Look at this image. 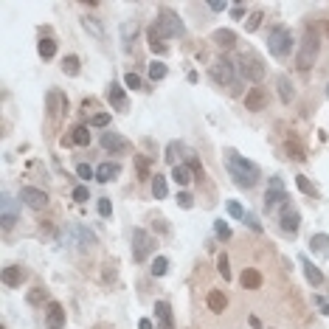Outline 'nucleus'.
<instances>
[{
	"label": "nucleus",
	"instance_id": "obj_1",
	"mask_svg": "<svg viewBox=\"0 0 329 329\" xmlns=\"http://www.w3.org/2000/svg\"><path fill=\"white\" fill-rule=\"evenodd\" d=\"M228 175L234 178L236 186H242V189H253L259 183V166L245 160L236 152H228Z\"/></svg>",
	"mask_w": 329,
	"mask_h": 329
},
{
	"label": "nucleus",
	"instance_id": "obj_2",
	"mask_svg": "<svg viewBox=\"0 0 329 329\" xmlns=\"http://www.w3.org/2000/svg\"><path fill=\"white\" fill-rule=\"evenodd\" d=\"M267 51H270L273 57L284 59L290 51H293V34H290V29H284V26H276V29L267 34Z\"/></svg>",
	"mask_w": 329,
	"mask_h": 329
},
{
	"label": "nucleus",
	"instance_id": "obj_3",
	"mask_svg": "<svg viewBox=\"0 0 329 329\" xmlns=\"http://www.w3.org/2000/svg\"><path fill=\"white\" fill-rule=\"evenodd\" d=\"M152 29L157 31V34L163 37H183V23H180V17L175 15V12H169V9H163V12H160V15H157V20L152 23Z\"/></svg>",
	"mask_w": 329,
	"mask_h": 329
},
{
	"label": "nucleus",
	"instance_id": "obj_4",
	"mask_svg": "<svg viewBox=\"0 0 329 329\" xmlns=\"http://www.w3.org/2000/svg\"><path fill=\"white\" fill-rule=\"evenodd\" d=\"M315 57H318V34H315L312 29L304 31V43H301V51L298 57H295V62H298L301 71H309L315 62Z\"/></svg>",
	"mask_w": 329,
	"mask_h": 329
},
{
	"label": "nucleus",
	"instance_id": "obj_5",
	"mask_svg": "<svg viewBox=\"0 0 329 329\" xmlns=\"http://www.w3.org/2000/svg\"><path fill=\"white\" fill-rule=\"evenodd\" d=\"M152 251H155V239L141 228L132 231V259L135 262H146Z\"/></svg>",
	"mask_w": 329,
	"mask_h": 329
},
{
	"label": "nucleus",
	"instance_id": "obj_6",
	"mask_svg": "<svg viewBox=\"0 0 329 329\" xmlns=\"http://www.w3.org/2000/svg\"><path fill=\"white\" fill-rule=\"evenodd\" d=\"M20 217V200H15L9 192L0 194V222H3V231H9Z\"/></svg>",
	"mask_w": 329,
	"mask_h": 329
},
{
	"label": "nucleus",
	"instance_id": "obj_7",
	"mask_svg": "<svg viewBox=\"0 0 329 329\" xmlns=\"http://www.w3.org/2000/svg\"><path fill=\"white\" fill-rule=\"evenodd\" d=\"M279 206H287V192L281 178H270L267 180V192H265V208L267 211H276Z\"/></svg>",
	"mask_w": 329,
	"mask_h": 329
},
{
	"label": "nucleus",
	"instance_id": "obj_8",
	"mask_svg": "<svg viewBox=\"0 0 329 329\" xmlns=\"http://www.w3.org/2000/svg\"><path fill=\"white\" fill-rule=\"evenodd\" d=\"M20 203H26L29 208L40 211V208H45V206H48V194H45L43 189L26 186V189H20Z\"/></svg>",
	"mask_w": 329,
	"mask_h": 329
},
{
	"label": "nucleus",
	"instance_id": "obj_9",
	"mask_svg": "<svg viewBox=\"0 0 329 329\" xmlns=\"http://www.w3.org/2000/svg\"><path fill=\"white\" fill-rule=\"evenodd\" d=\"M211 76H214V82H220V85H231V82H234V62L217 59V62L211 65Z\"/></svg>",
	"mask_w": 329,
	"mask_h": 329
},
{
	"label": "nucleus",
	"instance_id": "obj_10",
	"mask_svg": "<svg viewBox=\"0 0 329 329\" xmlns=\"http://www.w3.org/2000/svg\"><path fill=\"white\" fill-rule=\"evenodd\" d=\"M101 146L107 152H127L129 141L124 135H118V132H113V129H107V132H101Z\"/></svg>",
	"mask_w": 329,
	"mask_h": 329
},
{
	"label": "nucleus",
	"instance_id": "obj_11",
	"mask_svg": "<svg viewBox=\"0 0 329 329\" xmlns=\"http://www.w3.org/2000/svg\"><path fill=\"white\" fill-rule=\"evenodd\" d=\"M239 73H242L245 79H253V82H259V79L265 76V68H262V62H259V59H245V57H239Z\"/></svg>",
	"mask_w": 329,
	"mask_h": 329
},
{
	"label": "nucleus",
	"instance_id": "obj_12",
	"mask_svg": "<svg viewBox=\"0 0 329 329\" xmlns=\"http://www.w3.org/2000/svg\"><path fill=\"white\" fill-rule=\"evenodd\" d=\"M45 321H48V329H62V326H65V309H62V304H59V301H48Z\"/></svg>",
	"mask_w": 329,
	"mask_h": 329
},
{
	"label": "nucleus",
	"instance_id": "obj_13",
	"mask_svg": "<svg viewBox=\"0 0 329 329\" xmlns=\"http://www.w3.org/2000/svg\"><path fill=\"white\" fill-rule=\"evenodd\" d=\"M298 225H301L298 211H295V208H290V206L281 208V231H284V234H295V231H298Z\"/></svg>",
	"mask_w": 329,
	"mask_h": 329
},
{
	"label": "nucleus",
	"instance_id": "obj_14",
	"mask_svg": "<svg viewBox=\"0 0 329 329\" xmlns=\"http://www.w3.org/2000/svg\"><path fill=\"white\" fill-rule=\"evenodd\" d=\"M245 107L253 110V113H256V110H265V107H267L265 90H262V87H251V90H248V96H245Z\"/></svg>",
	"mask_w": 329,
	"mask_h": 329
},
{
	"label": "nucleus",
	"instance_id": "obj_15",
	"mask_svg": "<svg viewBox=\"0 0 329 329\" xmlns=\"http://www.w3.org/2000/svg\"><path fill=\"white\" fill-rule=\"evenodd\" d=\"M155 318H157V329H175L172 326V307L166 301H157L155 304Z\"/></svg>",
	"mask_w": 329,
	"mask_h": 329
},
{
	"label": "nucleus",
	"instance_id": "obj_16",
	"mask_svg": "<svg viewBox=\"0 0 329 329\" xmlns=\"http://www.w3.org/2000/svg\"><path fill=\"white\" fill-rule=\"evenodd\" d=\"M107 99H110V104H113L115 110H124V107H127V93H124V87H121V85H115V82H110Z\"/></svg>",
	"mask_w": 329,
	"mask_h": 329
},
{
	"label": "nucleus",
	"instance_id": "obj_17",
	"mask_svg": "<svg viewBox=\"0 0 329 329\" xmlns=\"http://www.w3.org/2000/svg\"><path fill=\"white\" fill-rule=\"evenodd\" d=\"M23 281H26V270H23V267L12 265V267L3 270V284H6V287H20Z\"/></svg>",
	"mask_w": 329,
	"mask_h": 329
},
{
	"label": "nucleus",
	"instance_id": "obj_18",
	"mask_svg": "<svg viewBox=\"0 0 329 329\" xmlns=\"http://www.w3.org/2000/svg\"><path fill=\"white\" fill-rule=\"evenodd\" d=\"M301 267H304V276H307V281H309V284H315V287H318V284H323V273L318 270V267H315L307 256H301Z\"/></svg>",
	"mask_w": 329,
	"mask_h": 329
},
{
	"label": "nucleus",
	"instance_id": "obj_19",
	"mask_svg": "<svg viewBox=\"0 0 329 329\" xmlns=\"http://www.w3.org/2000/svg\"><path fill=\"white\" fill-rule=\"evenodd\" d=\"M118 175H121V166L118 163H101L99 169H96V180H99V183H107V180L118 178Z\"/></svg>",
	"mask_w": 329,
	"mask_h": 329
},
{
	"label": "nucleus",
	"instance_id": "obj_20",
	"mask_svg": "<svg viewBox=\"0 0 329 329\" xmlns=\"http://www.w3.org/2000/svg\"><path fill=\"white\" fill-rule=\"evenodd\" d=\"M73 236H76V245L82 248V251H87V248H93V245H96V236L90 234L87 228H82V225L73 228Z\"/></svg>",
	"mask_w": 329,
	"mask_h": 329
},
{
	"label": "nucleus",
	"instance_id": "obj_21",
	"mask_svg": "<svg viewBox=\"0 0 329 329\" xmlns=\"http://www.w3.org/2000/svg\"><path fill=\"white\" fill-rule=\"evenodd\" d=\"M309 245H312V253L329 259V236L326 234H315L312 239H309Z\"/></svg>",
	"mask_w": 329,
	"mask_h": 329
},
{
	"label": "nucleus",
	"instance_id": "obj_22",
	"mask_svg": "<svg viewBox=\"0 0 329 329\" xmlns=\"http://www.w3.org/2000/svg\"><path fill=\"white\" fill-rule=\"evenodd\" d=\"M225 307H228V298H225V293H220V290H211V293H208V309H211V312H222Z\"/></svg>",
	"mask_w": 329,
	"mask_h": 329
},
{
	"label": "nucleus",
	"instance_id": "obj_23",
	"mask_svg": "<svg viewBox=\"0 0 329 329\" xmlns=\"http://www.w3.org/2000/svg\"><path fill=\"white\" fill-rule=\"evenodd\" d=\"M242 287H248V290H259V287H262V273L253 270V267H248V270L242 273Z\"/></svg>",
	"mask_w": 329,
	"mask_h": 329
},
{
	"label": "nucleus",
	"instance_id": "obj_24",
	"mask_svg": "<svg viewBox=\"0 0 329 329\" xmlns=\"http://www.w3.org/2000/svg\"><path fill=\"white\" fill-rule=\"evenodd\" d=\"M214 43L220 45V48H234L236 34L234 31H228V29H220V31H214Z\"/></svg>",
	"mask_w": 329,
	"mask_h": 329
},
{
	"label": "nucleus",
	"instance_id": "obj_25",
	"mask_svg": "<svg viewBox=\"0 0 329 329\" xmlns=\"http://www.w3.org/2000/svg\"><path fill=\"white\" fill-rule=\"evenodd\" d=\"M192 175H194V172H192V169H189L186 163H175V166H172V178L178 180L180 186H186L189 180H192Z\"/></svg>",
	"mask_w": 329,
	"mask_h": 329
},
{
	"label": "nucleus",
	"instance_id": "obj_26",
	"mask_svg": "<svg viewBox=\"0 0 329 329\" xmlns=\"http://www.w3.org/2000/svg\"><path fill=\"white\" fill-rule=\"evenodd\" d=\"M169 186H166V178L163 175H152V194H155V200H163Z\"/></svg>",
	"mask_w": 329,
	"mask_h": 329
},
{
	"label": "nucleus",
	"instance_id": "obj_27",
	"mask_svg": "<svg viewBox=\"0 0 329 329\" xmlns=\"http://www.w3.org/2000/svg\"><path fill=\"white\" fill-rule=\"evenodd\" d=\"M48 107H51V113L57 115V113H62V110L68 107V99L59 96V93H48Z\"/></svg>",
	"mask_w": 329,
	"mask_h": 329
},
{
	"label": "nucleus",
	"instance_id": "obj_28",
	"mask_svg": "<svg viewBox=\"0 0 329 329\" xmlns=\"http://www.w3.org/2000/svg\"><path fill=\"white\" fill-rule=\"evenodd\" d=\"M54 54H57V43H54L51 37H43V40H40V57H43V59H51Z\"/></svg>",
	"mask_w": 329,
	"mask_h": 329
},
{
	"label": "nucleus",
	"instance_id": "obj_29",
	"mask_svg": "<svg viewBox=\"0 0 329 329\" xmlns=\"http://www.w3.org/2000/svg\"><path fill=\"white\" fill-rule=\"evenodd\" d=\"M279 96H281L284 104H290V99H293V85H290L287 76H279Z\"/></svg>",
	"mask_w": 329,
	"mask_h": 329
},
{
	"label": "nucleus",
	"instance_id": "obj_30",
	"mask_svg": "<svg viewBox=\"0 0 329 329\" xmlns=\"http://www.w3.org/2000/svg\"><path fill=\"white\" fill-rule=\"evenodd\" d=\"M149 48L155 51V54H166V43H163V37L157 34L155 29H149Z\"/></svg>",
	"mask_w": 329,
	"mask_h": 329
},
{
	"label": "nucleus",
	"instance_id": "obj_31",
	"mask_svg": "<svg viewBox=\"0 0 329 329\" xmlns=\"http://www.w3.org/2000/svg\"><path fill=\"white\" fill-rule=\"evenodd\" d=\"M71 141L79 143V146H87V143H90V132H87V127H76V129H73Z\"/></svg>",
	"mask_w": 329,
	"mask_h": 329
},
{
	"label": "nucleus",
	"instance_id": "obj_32",
	"mask_svg": "<svg viewBox=\"0 0 329 329\" xmlns=\"http://www.w3.org/2000/svg\"><path fill=\"white\" fill-rule=\"evenodd\" d=\"M163 76H166V65L160 62V59H155V62L149 65V79L152 82H160Z\"/></svg>",
	"mask_w": 329,
	"mask_h": 329
},
{
	"label": "nucleus",
	"instance_id": "obj_33",
	"mask_svg": "<svg viewBox=\"0 0 329 329\" xmlns=\"http://www.w3.org/2000/svg\"><path fill=\"white\" fill-rule=\"evenodd\" d=\"M62 71L68 73V76H76V73H79V57H73V54H71V57H65Z\"/></svg>",
	"mask_w": 329,
	"mask_h": 329
},
{
	"label": "nucleus",
	"instance_id": "obj_34",
	"mask_svg": "<svg viewBox=\"0 0 329 329\" xmlns=\"http://www.w3.org/2000/svg\"><path fill=\"white\" fill-rule=\"evenodd\" d=\"M82 23H85V29L90 31V34H93V37H104V29H101V26H99V20H96V17H85V20H82Z\"/></svg>",
	"mask_w": 329,
	"mask_h": 329
},
{
	"label": "nucleus",
	"instance_id": "obj_35",
	"mask_svg": "<svg viewBox=\"0 0 329 329\" xmlns=\"http://www.w3.org/2000/svg\"><path fill=\"white\" fill-rule=\"evenodd\" d=\"M166 270H169V259H166V256H157L155 262H152V273H155V276H163Z\"/></svg>",
	"mask_w": 329,
	"mask_h": 329
},
{
	"label": "nucleus",
	"instance_id": "obj_36",
	"mask_svg": "<svg viewBox=\"0 0 329 329\" xmlns=\"http://www.w3.org/2000/svg\"><path fill=\"white\" fill-rule=\"evenodd\" d=\"M217 270L222 273V279H225V281H231V267H228V256H225V253L217 259Z\"/></svg>",
	"mask_w": 329,
	"mask_h": 329
},
{
	"label": "nucleus",
	"instance_id": "obj_37",
	"mask_svg": "<svg viewBox=\"0 0 329 329\" xmlns=\"http://www.w3.org/2000/svg\"><path fill=\"white\" fill-rule=\"evenodd\" d=\"M245 225H248L251 231H256V234H262V222H259V217H256V214H251V211L245 214Z\"/></svg>",
	"mask_w": 329,
	"mask_h": 329
},
{
	"label": "nucleus",
	"instance_id": "obj_38",
	"mask_svg": "<svg viewBox=\"0 0 329 329\" xmlns=\"http://www.w3.org/2000/svg\"><path fill=\"white\" fill-rule=\"evenodd\" d=\"M228 214L234 217V220H245V214H248V211H245V208L239 206V203L231 200V203H228Z\"/></svg>",
	"mask_w": 329,
	"mask_h": 329
},
{
	"label": "nucleus",
	"instance_id": "obj_39",
	"mask_svg": "<svg viewBox=\"0 0 329 329\" xmlns=\"http://www.w3.org/2000/svg\"><path fill=\"white\" fill-rule=\"evenodd\" d=\"M287 152H290V157H293V160H304V157H307V155H304V149H301L295 141L287 143Z\"/></svg>",
	"mask_w": 329,
	"mask_h": 329
},
{
	"label": "nucleus",
	"instance_id": "obj_40",
	"mask_svg": "<svg viewBox=\"0 0 329 329\" xmlns=\"http://www.w3.org/2000/svg\"><path fill=\"white\" fill-rule=\"evenodd\" d=\"M214 234L220 236V239H231V228H228V225H225L222 220L214 222Z\"/></svg>",
	"mask_w": 329,
	"mask_h": 329
},
{
	"label": "nucleus",
	"instance_id": "obj_41",
	"mask_svg": "<svg viewBox=\"0 0 329 329\" xmlns=\"http://www.w3.org/2000/svg\"><path fill=\"white\" fill-rule=\"evenodd\" d=\"M124 85H127V87H132V90H138V87H141V76L129 71L127 76H124Z\"/></svg>",
	"mask_w": 329,
	"mask_h": 329
},
{
	"label": "nucleus",
	"instance_id": "obj_42",
	"mask_svg": "<svg viewBox=\"0 0 329 329\" xmlns=\"http://www.w3.org/2000/svg\"><path fill=\"white\" fill-rule=\"evenodd\" d=\"M110 124V115L107 113H96L93 118H90V127H107Z\"/></svg>",
	"mask_w": 329,
	"mask_h": 329
},
{
	"label": "nucleus",
	"instance_id": "obj_43",
	"mask_svg": "<svg viewBox=\"0 0 329 329\" xmlns=\"http://www.w3.org/2000/svg\"><path fill=\"white\" fill-rule=\"evenodd\" d=\"M76 175H79L82 180H90V178H96V172H93V169H90L87 163H79V166H76Z\"/></svg>",
	"mask_w": 329,
	"mask_h": 329
},
{
	"label": "nucleus",
	"instance_id": "obj_44",
	"mask_svg": "<svg viewBox=\"0 0 329 329\" xmlns=\"http://www.w3.org/2000/svg\"><path fill=\"white\" fill-rule=\"evenodd\" d=\"M295 183H298V189H301L304 194H312V192H315V189H312V183H309V180L304 178V175H298V178H295Z\"/></svg>",
	"mask_w": 329,
	"mask_h": 329
},
{
	"label": "nucleus",
	"instance_id": "obj_45",
	"mask_svg": "<svg viewBox=\"0 0 329 329\" xmlns=\"http://www.w3.org/2000/svg\"><path fill=\"white\" fill-rule=\"evenodd\" d=\"M259 23H262V12H253V15L248 17V26H245V29H248V31H256Z\"/></svg>",
	"mask_w": 329,
	"mask_h": 329
},
{
	"label": "nucleus",
	"instance_id": "obj_46",
	"mask_svg": "<svg viewBox=\"0 0 329 329\" xmlns=\"http://www.w3.org/2000/svg\"><path fill=\"white\" fill-rule=\"evenodd\" d=\"M73 200H79V203L90 200V192H87V186H79V189H73Z\"/></svg>",
	"mask_w": 329,
	"mask_h": 329
},
{
	"label": "nucleus",
	"instance_id": "obj_47",
	"mask_svg": "<svg viewBox=\"0 0 329 329\" xmlns=\"http://www.w3.org/2000/svg\"><path fill=\"white\" fill-rule=\"evenodd\" d=\"M135 31H138V26H135V23H124V26H121V37H124V40L135 37Z\"/></svg>",
	"mask_w": 329,
	"mask_h": 329
},
{
	"label": "nucleus",
	"instance_id": "obj_48",
	"mask_svg": "<svg viewBox=\"0 0 329 329\" xmlns=\"http://www.w3.org/2000/svg\"><path fill=\"white\" fill-rule=\"evenodd\" d=\"M178 203H180V208H192L194 206V200H192V194H189V192H180L178 194Z\"/></svg>",
	"mask_w": 329,
	"mask_h": 329
},
{
	"label": "nucleus",
	"instance_id": "obj_49",
	"mask_svg": "<svg viewBox=\"0 0 329 329\" xmlns=\"http://www.w3.org/2000/svg\"><path fill=\"white\" fill-rule=\"evenodd\" d=\"M135 163H138V175H141V178H152V175H149V166H146V160H143L141 155L135 157Z\"/></svg>",
	"mask_w": 329,
	"mask_h": 329
},
{
	"label": "nucleus",
	"instance_id": "obj_50",
	"mask_svg": "<svg viewBox=\"0 0 329 329\" xmlns=\"http://www.w3.org/2000/svg\"><path fill=\"white\" fill-rule=\"evenodd\" d=\"M99 214L101 217H110V214H113V203H110V200H99Z\"/></svg>",
	"mask_w": 329,
	"mask_h": 329
},
{
	"label": "nucleus",
	"instance_id": "obj_51",
	"mask_svg": "<svg viewBox=\"0 0 329 329\" xmlns=\"http://www.w3.org/2000/svg\"><path fill=\"white\" fill-rule=\"evenodd\" d=\"M312 304H315V307H321L323 315H329V301H323L321 295H312Z\"/></svg>",
	"mask_w": 329,
	"mask_h": 329
},
{
	"label": "nucleus",
	"instance_id": "obj_52",
	"mask_svg": "<svg viewBox=\"0 0 329 329\" xmlns=\"http://www.w3.org/2000/svg\"><path fill=\"white\" fill-rule=\"evenodd\" d=\"M189 169H192V172L194 175H203V166H200V160H197V157H192V155H189Z\"/></svg>",
	"mask_w": 329,
	"mask_h": 329
},
{
	"label": "nucleus",
	"instance_id": "obj_53",
	"mask_svg": "<svg viewBox=\"0 0 329 329\" xmlns=\"http://www.w3.org/2000/svg\"><path fill=\"white\" fill-rule=\"evenodd\" d=\"M208 9H211V12H225V9H228V3H225V0H211V3H208Z\"/></svg>",
	"mask_w": 329,
	"mask_h": 329
},
{
	"label": "nucleus",
	"instance_id": "obj_54",
	"mask_svg": "<svg viewBox=\"0 0 329 329\" xmlns=\"http://www.w3.org/2000/svg\"><path fill=\"white\" fill-rule=\"evenodd\" d=\"M175 152H178V143H169V146H166V160L172 166H175Z\"/></svg>",
	"mask_w": 329,
	"mask_h": 329
},
{
	"label": "nucleus",
	"instance_id": "obj_55",
	"mask_svg": "<svg viewBox=\"0 0 329 329\" xmlns=\"http://www.w3.org/2000/svg\"><path fill=\"white\" fill-rule=\"evenodd\" d=\"M43 295H45V293H40V290L29 293V304H40V301H43Z\"/></svg>",
	"mask_w": 329,
	"mask_h": 329
},
{
	"label": "nucleus",
	"instance_id": "obj_56",
	"mask_svg": "<svg viewBox=\"0 0 329 329\" xmlns=\"http://www.w3.org/2000/svg\"><path fill=\"white\" fill-rule=\"evenodd\" d=\"M138 329H155V326H152L149 318H141V321H138Z\"/></svg>",
	"mask_w": 329,
	"mask_h": 329
},
{
	"label": "nucleus",
	"instance_id": "obj_57",
	"mask_svg": "<svg viewBox=\"0 0 329 329\" xmlns=\"http://www.w3.org/2000/svg\"><path fill=\"white\" fill-rule=\"evenodd\" d=\"M231 15H234V17H236V20H242V15H245V9H242V6H234V9H231Z\"/></svg>",
	"mask_w": 329,
	"mask_h": 329
},
{
	"label": "nucleus",
	"instance_id": "obj_58",
	"mask_svg": "<svg viewBox=\"0 0 329 329\" xmlns=\"http://www.w3.org/2000/svg\"><path fill=\"white\" fill-rule=\"evenodd\" d=\"M326 93H329V87H326Z\"/></svg>",
	"mask_w": 329,
	"mask_h": 329
}]
</instances>
